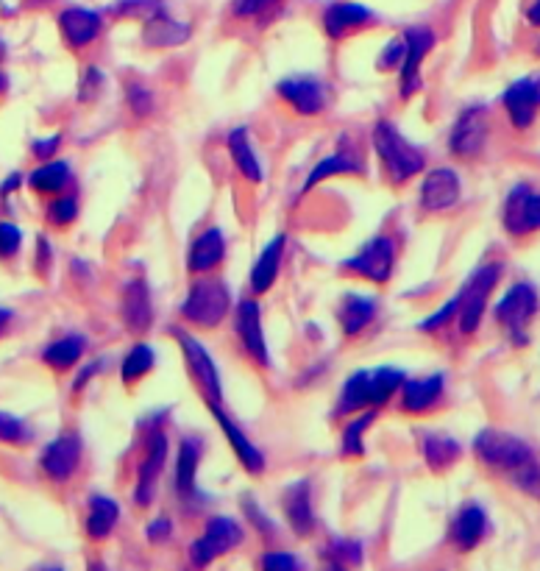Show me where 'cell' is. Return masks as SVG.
Instances as JSON below:
<instances>
[{"instance_id": "obj_1", "label": "cell", "mask_w": 540, "mask_h": 571, "mask_svg": "<svg viewBox=\"0 0 540 571\" xmlns=\"http://www.w3.org/2000/svg\"><path fill=\"white\" fill-rule=\"evenodd\" d=\"M476 457L518 491L540 499V463L521 438L502 429H485L474 441Z\"/></svg>"}, {"instance_id": "obj_2", "label": "cell", "mask_w": 540, "mask_h": 571, "mask_svg": "<svg viewBox=\"0 0 540 571\" xmlns=\"http://www.w3.org/2000/svg\"><path fill=\"white\" fill-rule=\"evenodd\" d=\"M373 148L382 159V168H385L390 184L410 182L412 176H418L426 165V156L390 120H379L373 126Z\"/></svg>"}, {"instance_id": "obj_3", "label": "cell", "mask_w": 540, "mask_h": 571, "mask_svg": "<svg viewBox=\"0 0 540 571\" xmlns=\"http://www.w3.org/2000/svg\"><path fill=\"white\" fill-rule=\"evenodd\" d=\"M232 310V290L223 279H198L181 304V318L204 329H215Z\"/></svg>"}, {"instance_id": "obj_4", "label": "cell", "mask_w": 540, "mask_h": 571, "mask_svg": "<svg viewBox=\"0 0 540 571\" xmlns=\"http://www.w3.org/2000/svg\"><path fill=\"white\" fill-rule=\"evenodd\" d=\"M538 307H540L538 290L532 285H527V282H518V285H513L507 293H504L502 301L496 304L493 315H496V321L510 332V338L524 346V343H527V326L529 321L535 318Z\"/></svg>"}, {"instance_id": "obj_5", "label": "cell", "mask_w": 540, "mask_h": 571, "mask_svg": "<svg viewBox=\"0 0 540 571\" xmlns=\"http://www.w3.org/2000/svg\"><path fill=\"white\" fill-rule=\"evenodd\" d=\"M499 276H502V268H499V265H482V268H476V271L471 273V279H468L463 290L457 293V301H460L457 315H460V332H463V335L476 332V326H479L482 315H485V304H488L490 293H493V287L499 282Z\"/></svg>"}, {"instance_id": "obj_6", "label": "cell", "mask_w": 540, "mask_h": 571, "mask_svg": "<svg viewBox=\"0 0 540 571\" xmlns=\"http://www.w3.org/2000/svg\"><path fill=\"white\" fill-rule=\"evenodd\" d=\"M173 338L179 343L181 354H184V360H187V368H190V374H193V379L198 382V388L204 393L206 402L220 404V399H223V385H220L218 365L209 357V351H206L193 335H187V332H181V329H173Z\"/></svg>"}, {"instance_id": "obj_7", "label": "cell", "mask_w": 540, "mask_h": 571, "mask_svg": "<svg viewBox=\"0 0 540 571\" xmlns=\"http://www.w3.org/2000/svg\"><path fill=\"white\" fill-rule=\"evenodd\" d=\"M240 544H243V527L229 516H215V519L206 521L204 535L193 544L190 558H193L195 566H209L212 560L232 552Z\"/></svg>"}, {"instance_id": "obj_8", "label": "cell", "mask_w": 540, "mask_h": 571, "mask_svg": "<svg viewBox=\"0 0 540 571\" xmlns=\"http://www.w3.org/2000/svg\"><path fill=\"white\" fill-rule=\"evenodd\" d=\"M393 265H396V243H393V237L376 234L371 243H365L351 260H346L343 268L351 273H357V276L371 279L376 285H382V282L390 279Z\"/></svg>"}, {"instance_id": "obj_9", "label": "cell", "mask_w": 540, "mask_h": 571, "mask_svg": "<svg viewBox=\"0 0 540 571\" xmlns=\"http://www.w3.org/2000/svg\"><path fill=\"white\" fill-rule=\"evenodd\" d=\"M504 229L513 237H527L540 232V193L529 184H515L502 212Z\"/></svg>"}, {"instance_id": "obj_10", "label": "cell", "mask_w": 540, "mask_h": 571, "mask_svg": "<svg viewBox=\"0 0 540 571\" xmlns=\"http://www.w3.org/2000/svg\"><path fill=\"white\" fill-rule=\"evenodd\" d=\"M279 95L296 109L298 115H318L329 104V90L321 76L298 73L279 81Z\"/></svg>"}, {"instance_id": "obj_11", "label": "cell", "mask_w": 540, "mask_h": 571, "mask_svg": "<svg viewBox=\"0 0 540 571\" xmlns=\"http://www.w3.org/2000/svg\"><path fill=\"white\" fill-rule=\"evenodd\" d=\"M404 59H401V98H410L421 87V65L424 56L435 45V34L424 26H412L404 31Z\"/></svg>"}, {"instance_id": "obj_12", "label": "cell", "mask_w": 540, "mask_h": 571, "mask_svg": "<svg viewBox=\"0 0 540 571\" xmlns=\"http://www.w3.org/2000/svg\"><path fill=\"white\" fill-rule=\"evenodd\" d=\"M165 460H168V435L165 432H151L148 446H145V460L140 463V477H137V491H134V502L148 507L154 502L156 482L165 471Z\"/></svg>"}, {"instance_id": "obj_13", "label": "cell", "mask_w": 540, "mask_h": 571, "mask_svg": "<svg viewBox=\"0 0 540 571\" xmlns=\"http://www.w3.org/2000/svg\"><path fill=\"white\" fill-rule=\"evenodd\" d=\"M237 338L243 343L245 354L259 363L262 368L270 365V354H268V343H265V332H262V312H259V304L254 299L240 301L237 307Z\"/></svg>"}, {"instance_id": "obj_14", "label": "cell", "mask_w": 540, "mask_h": 571, "mask_svg": "<svg viewBox=\"0 0 540 571\" xmlns=\"http://www.w3.org/2000/svg\"><path fill=\"white\" fill-rule=\"evenodd\" d=\"M78 460H81V438L76 432H65L45 446L39 466L45 471V477H51L53 482H67L78 468Z\"/></svg>"}, {"instance_id": "obj_15", "label": "cell", "mask_w": 540, "mask_h": 571, "mask_svg": "<svg viewBox=\"0 0 540 571\" xmlns=\"http://www.w3.org/2000/svg\"><path fill=\"white\" fill-rule=\"evenodd\" d=\"M488 140V120H485V109L482 106H471L463 115L457 117L454 129H451L449 145L457 156H476L485 148Z\"/></svg>"}, {"instance_id": "obj_16", "label": "cell", "mask_w": 540, "mask_h": 571, "mask_svg": "<svg viewBox=\"0 0 540 571\" xmlns=\"http://www.w3.org/2000/svg\"><path fill=\"white\" fill-rule=\"evenodd\" d=\"M460 193H463V184L457 170L435 168L421 184V207L426 212H446L460 201Z\"/></svg>"}, {"instance_id": "obj_17", "label": "cell", "mask_w": 540, "mask_h": 571, "mask_svg": "<svg viewBox=\"0 0 540 571\" xmlns=\"http://www.w3.org/2000/svg\"><path fill=\"white\" fill-rule=\"evenodd\" d=\"M490 521L488 513L476 502H468V505L460 507V513L451 521V541L460 552H471L474 546L482 544V538L488 535Z\"/></svg>"}, {"instance_id": "obj_18", "label": "cell", "mask_w": 540, "mask_h": 571, "mask_svg": "<svg viewBox=\"0 0 540 571\" xmlns=\"http://www.w3.org/2000/svg\"><path fill=\"white\" fill-rule=\"evenodd\" d=\"M120 315H123V324L129 326L131 332H145L151 329V321H154V307H151V290L142 279H131L126 290H123V307H120Z\"/></svg>"}, {"instance_id": "obj_19", "label": "cell", "mask_w": 540, "mask_h": 571, "mask_svg": "<svg viewBox=\"0 0 540 571\" xmlns=\"http://www.w3.org/2000/svg\"><path fill=\"white\" fill-rule=\"evenodd\" d=\"M209 407H212V413H215V421H218L220 429H223V435H226V438H229V443L234 446V455H237V460L243 463L245 471H248V474H254V477H257V474H262V471H265V455L259 452L254 443H251V438L245 435L243 429L237 427L232 418L220 410L218 404H209Z\"/></svg>"}, {"instance_id": "obj_20", "label": "cell", "mask_w": 540, "mask_h": 571, "mask_svg": "<svg viewBox=\"0 0 540 571\" xmlns=\"http://www.w3.org/2000/svg\"><path fill=\"white\" fill-rule=\"evenodd\" d=\"M59 28H62V37L70 48H84L101 34V14L73 6V9H65L59 14Z\"/></svg>"}, {"instance_id": "obj_21", "label": "cell", "mask_w": 540, "mask_h": 571, "mask_svg": "<svg viewBox=\"0 0 540 571\" xmlns=\"http://www.w3.org/2000/svg\"><path fill=\"white\" fill-rule=\"evenodd\" d=\"M443 385L446 379L443 374H432V377H421V379H404L401 385V407L404 413H426L432 410L435 404L440 402L443 396Z\"/></svg>"}, {"instance_id": "obj_22", "label": "cell", "mask_w": 540, "mask_h": 571, "mask_svg": "<svg viewBox=\"0 0 540 571\" xmlns=\"http://www.w3.org/2000/svg\"><path fill=\"white\" fill-rule=\"evenodd\" d=\"M284 516L298 535H309L315 530V513H312V485L307 480L293 482L282 496Z\"/></svg>"}, {"instance_id": "obj_23", "label": "cell", "mask_w": 540, "mask_h": 571, "mask_svg": "<svg viewBox=\"0 0 540 571\" xmlns=\"http://www.w3.org/2000/svg\"><path fill=\"white\" fill-rule=\"evenodd\" d=\"M373 20V12L362 3H332L323 14V28L332 39H343L360 26H368Z\"/></svg>"}, {"instance_id": "obj_24", "label": "cell", "mask_w": 540, "mask_h": 571, "mask_svg": "<svg viewBox=\"0 0 540 571\" xmlns=\"http://www.w3.org/2000/svg\"><path fill=\"white\" fill-rule=\"evenodd\" d=\"M538 98H535V87H532V78H521L510 84V90L504 92V109L513 120L515 129H529L535 112H538Z\"/></svg>"}, {"instance_id": "obj_25", "label": "cell", "mask_w": 540, "mask_h": 571, "mask_svg": "<svg viewBox=\"0 0 540 571\" xmlns=\"http://www.w3.org/2000/svg\"><path fill=\"white\" fill-rule=\"evenodd\" d=\"M226 254V240L220 229H206L195 237L193 248H190V271L206 273L218 268Z\"/></svg>"}, {"instance_id": "obj_26", "label": "cell", "mask_w": 540, "mask_h": 571, "mask_svg": "<svg viewBox=\"0 0 540 571\" xmlns=\"http://www.w3.org/2000/svg\"><path fill=\"white\" fill-rule=\"evenodd\" d=\"M198 460H201V443L195 438H184L179 446V457H176V491L184 502L198 496V485H195Z\"/></svg>"}, {"instance_id": "obj_27", "label": "cell", "mask_w": 540, "mask_h": 571, "mask_svg": "<svg viewBox=\"0 0 540 571\" xmlns=\"http://www.w3.org/2000/svg\"><path fill=\"white\" fill-rule=\"evenodd\" d=\"M337 315H340L343 332H346L348 338H354V335H360L362 329L376 318V299L362 296V293H348L346 299L340 301Z\"/></svg>"}, {"instance_id": "obj_28", "label": "cell", "mask_w": 540, "mask_h": 571, "mask_svg": "<svg viewBox=\"0 0 540 571\" xmlns=\"http://www.w3.org/2000/svg\"><path fill=\"white\" fill-rule=\"evenodd\" d=\"M190 39V26H184L179 20H170L168 14L154 12L145 23V45L154 48H173Z\"/></svg>"}, {"instance_id": "obj_29", "label": "cell", "mask_w": 540, "mask_h": 571, "mask_svg": "<svg viewBox=\"0 0 540 571\" xmlns=\"http://www.w3.org/2000/svg\"><path fill=\"white\" fill-rule=\"evenodd\" d=\"M282 254H284V234L279 237H273L265 251L259 254L257 265H254V271H251V287H254V293H265L273 282H276V276H279V265H282Z\"/></svg>"}, {"instance_id": "obj_30", "label": "cell", "mask_w": 540, "mask_h": 571, "mask_svg": "<svg viewBox=\"0 0 540 571\" xmlns=\"http://www.w3.org/2000/svg\"><path fill=\"white\" fill-rule=\"evenodd\" d=\"M117 519H120V507L115 499L109 496H92L90 510H87V535L92 541H103L115 530Z\"/></svg>"}, {"instance_id": "obj_31", "label": "cell", "mask_w": 540, "mask_h": 571, "mask_svg": "<svg viewBox=\"0 0 540 571\" xmlns=\"http://www.w3.org/2000/svg\"><path fill=\"white\" fill-rule=\"evenodd\" d=\"M421 452H424V460L429 463L432 471H446L449 466H454L460 460V443L449 438V435H435V432H426L421 435Z\"/></svg>"}, {"instance_id": "obj_32", "label": "cell", "mask_w": 540, "mask_h": 571, "mask_svg": "<svg viewBox=\"0 0 540 571\" xmlns=\"http://www.w3.org/2000/svg\"><path fill=\"white\" fill-rule=\"evenodd\" d=\"M229 154H232L234 165L237 170L243 173L248 182H262V165H259L257 159V151H254V145H251V137H248V131L240 126V129H234L229 134Z\"/></svg>"}, {"instance_id": "obj_33", "label": "cell", "mask_w": 540, "mask_h": 571, "mask_svg": "<svg viewBox=\"0 0 540 571\" xmlns=\"http://www.w3.org/2000/svg\"><path fill=\"white\" fill-rule=\"evenodd\" d=\"M84 349H87V340L81 335H67V338H59L42 351V363L62 374V371H70L81 360Z\"/></svg>"}, {"instance_id": "obj_34", "label": "cell", "mask_w": 540, "mask_h": 571, "mask_svg": "<svg viewBox=\"0 0 540 571\" xmlns=\"http://www.w3.org/2000/svg\"><path fill=\"white\" fill-rule=\"evenodd\" d=\"M371 404V371H357L346 379L340 402H337V416L360 413Z\"/></svg>"}, {"instance_id": "obj_35", "label": "cell", "mask_w": 540, "mask_h": 571, "mask_svg": "<svg viewBox=\"0 0 540 571\" xmlns=\"http://www.w3.org/2000/svg\"><path fill=\"white\" fill-rule=\"evenodd\" d=\"M28 184L39 195H59L70 184V165L67 162H45L28 176Z\"/></svg>"}, {"instance_id": "obj_36", "label": "cell", "mask_w": 540, "mask_h": 571, "mask_svg": "<svg viewBox=\"0 0 540 571\" xmlns=\"http://www.w3.org/2000/svg\"><path fill=\"white\" fill-rule=\"evenodd\" d=\"M407 374L401 368H376L371 371V404L379 407L393 399V393H399Z\"/></svg>"}, {"instance_id": "obj_37", "label": "cell", "mask_w": 540, "mask_h": 571, "mask_svg": "<svg viewBox=\"0 0 540 571\" xmlns=\"http://www.w3.org/2000/svg\"><path fill=\"white\" fill-rule=\"evenodd\" d=\"M360 170L362 165L354 159V156L348 154L329 156V159H323V162H318V165L312 168V173L307 176V182H304V193H309L315 184L323 182V179H329V176H337V173H360Z\"/></svg>"}, {"instance_id": "obj_38", "label": "cell", "mask_w": 540, "mask_h": 571, "mask_svg": "<svg viewBox=\"0 0 540 571\" xmlns=\"http://www.w3.org/2000/svg\"><path fill=\"white\" fill-rule=\"evenodd\" d=\"M156 363V354L151 346H145V343H137L134 349L126 354V360H123V382L126 385H134V382H140L142 377H148L151 374V368H154Z\"/></svg>"}, {"instance_id": "obj_39", "label": "cell", "mask_w": 540, "mask_h": 571, "mask_svg": "<svg viewBox=\"0 0 540 571\" xmlns=\"http://www.w3.org/2000/svg\"><path fill=\"white\" fill-rule=\"evenodd\" d=\"M373 418H376V410L371 413H362L357 421H351L343 432V455L346 457H362L365 455V446H362V435H365V429L371 427Z\"/></svg>"}, {"instance_id": "obj_40", "label": "cell", "mask_w": 540, "mask_h": 571, "mask_svg": "<svg viewBox=\"0 0 540 571\" xmlns=\"http://www.w3.org/2000/svg\"><path fill=\"white\" fill-rule=\"evenodd\" d=\"M78 215V201L73 195H62L56 198L51 207H48V221L56 223V226H67V223L76 221Z\"/></svg>"}, {"instance_id": "obj_41", "label": "cell", "mask_w": 540, "mask_h": 571, "mask_svg": "<svg viewBox=\"0 0 540 571\" xmlns=\"http://www.w3.org/2000/svg\"><path fill=\"white\" fill-rule=\"evenodd\" d=\"M129 104L131 109H134V115H151L154 112V95H151V90L145 87V84H140V81H131L129 84Z\"/></svg>"}, {"instance_id": "obj_42", "label": "cell", "mask_w": 540, "mask_h": 571, "mask_svg": "<svg viewBox=\"0 0 540 571\" xmlns=\"http://www.w3.org/2000/svg\"><path fill=\"white\" fill-rule=\"evenodd\" d=\"M28 429L20 418L0 413V443H26Z\"/></svg>"}, {"instance_id": "obj_43", "label": "cell", "mask_w": 540, "mask_h": 571, "mask_svg": "<svg viewBox=\"0 0 540 571\" xmlns=\"http://www.w3.org/2000/svg\"><path fill=\"white\" fill-rule=\"evenodd\" d=\"M23 246V232L14 223H0V260H9Z\"/></svg>"}, {"instance_id": "obj_44", "label": "cell", "mask_w": 540, "mask_h": 571, "mask_svg": "<svg viewBox=\"0 0 540 571\" xmlns=\"http://www.w3.org/2000/svg\"><path fill=\"white\" fill-rule=\"evenodd\" d=\"M457 307H460V301H457V296H454V299L446 301V304H443L435 315H429L426 321H421L418 329H421V332H435V329H440V326H446L451 318L457 315Z\"/></svg>"}, {"instance_id": "obj_45", "label": "cell", "mask_w": 540, "mask_h": 571, "mask_svg": "<svg viewBox=\"0 0 540 571\" xmlns=\"http://www.w3.org/2000/svg\"><path fill=\"white\" fill-rule=\"evenodd\" d=\"M279 0H232V12L243 20L259 17L262 12H268L270 6H276Z\"/></svg>"}, {"instance_id": "obj_46", "label": "cell", "mask_w": 540, "mask_h": 571, "mask_svg": "<svg viewBox=\"0 0 540 571\" xmlns=\"http://www.w3.org/2000/svg\"><path fill=\"white\" fill-rule=\"evenodd\" d=\"M329 552L337 558V566H346V563H360L362 560V546L354 541H335L329 546Z\"/></svg>"}, {"instance_id": "obj_47", "label": "cell", "mask_w": 540, "mask_h": 571, "mask_svg": "<svg viewBox=\"0 0 540 571\" xmlns=\"http://www.w3.org/2000/svg\"><path fill=\"white\" fill-rule=\"evenodd\" d=\"M262 566L273 571H290V569H304V560L296 558V555H287V552H270L262 558Z\"/></svg>"}, {"instance_id": "obj_48", "label": "cell", "mask_w": 540, "mask_h": 571, "mask_svg": "<svg viewBox=\"0 0 540 571\" xmlns=\"http://www.w3.org/2000/svg\"><path fill=\"white\" fill-rule=\"evenodd\" d=\"M404 59V39H393L387 45L382 56H379V70H390V67H399Z\"/></svg>"}, {"instance_id": "obj_49", "label": "cell", "mask_w": 540, "mask_h": 571, "mask_svg": "<svg viewBox=\"0 0 540 571\" xmlns=\"http://www.w3.org/2000/svg\"><path fill=\"white\" fill-rule=\"evenodd\" d=\"M245 513H248V516H251V521H254V524H257L259 530H262V533H276V524H273V521L268 519V516H265V513H262V510H259L257 507V502H254V499H245Z\"/></svg>"}, {"instance_id": "obj_50", "label": "cell", "mask_w": 540, "mask_h": 571, "mask_svg": "<svg viewBox=\"0 0 540 571\" xmlns=\"http://www.w3.org/2000/svg\"><path fill=\"white\" fill-rule=\"evenodd\" d=\"M168 538H170V519L151 521V527H148V541H151V544H162V541H168Z\"/></svg>"}, {"instance_id": "obj_51", "label": "cell", "mask_w": 540, "mask_h": 571, "mask_svg": "<svg viewBox=\"0 0 540 571\" xmlns=\"http://www.w3.org/2000/svg\"><path fill=\"white\" fill-rule=\"evenodd\" d=\"M59 145H62V137L53 134L48 140H37V143H34V154L42 156V159H48V156H53V151H56Z\"/></svg>"}, {"instance_id": "obj_52", "label": "cell", "mask_w": 540, "mask_h": 571, "mask_svg": "<svg viewBox=\"0 0 540 571\" xmlns=\"http://www.w3.org/2000/svg\"><path fill=\"white\" fill-rule=\"evenodd\" d=\"M20 182H23V176H20V173H14V176H9L6 182L0 184V195H9V193H12V190H17V187H20Z\"/></svg>"}, {"instance_id": "obj_53", "label": "cell", "mask_w": 540, "mask_h": 571, "mask_svg": "<svg viewBox=\"0 0 540 571\" xmlns=\"http://www.w3.org/2000/svg\"><path fill=\"white\" fill-rule=\"evenodd\" d=\"M98 368H101V363H92V365H87V368H84V371H81V377L76 379V388H81V385H84V382H87V379L95 377V374H98Z\"/></svg>"}, {"instance_id": "obj_54", "label": "cell", "mask_w": 540, "mask_h": 571, "mask_svg": "<svg viewBox=\"0 0 540 571\" xmlns=\"http://www.w3.org/2000/svg\"><path fill=\"white\" fill-rule=\"evenodd\" d=\"M529 23H532V26H540V0H535L532 9H529Z\"/></svg>"}, {"instance_id": "obj_55", "label": "cell", "mask_w": 540, "mask_h": 571, "mask_svg": "<svg viewBox=\"0 0 540 571\" xmlns=\"http://www.w3.org/2000/svg\"><path fill=\"white\" fill-rule=\"evenodd\" d=\"M12 321V312L9 310H0V338H3V332H6V326Z\"/></svg>"}, {"instance_id": "obj_56", "label": "cell", "mask_w": 540, "mask_h": 571, "mask_svg": "<svg viewBox=\"0 0 540 571\" xmlns=\"http://www.w3.org/2000/svg\"><path fill=\"white\" fill-rule=\"evenodd\" d=\"M532 87H535V98H538V104H540V76L532 78Z\"/></svg>"}, {"instance_id": "obj_57", "label": "cell", "mask_w": 540, "mask_h": 571, "mask_svg": "<svg viewBox=\"0 0 540 571\" xmlns=\"http://www.w3.org/2000/svg\"><path fill=\"white\" fill-rule=\"evenodd\" d=\"M45 3H51V0H28V6H45Z\"/></svg>"}, {"instance_id": "obj_58", "label": "cell", "mask_w": 540, "mask_h": 571, "mask_svg": "<svg viewBox=\"0 0 540 571\" xmlns=\"http://www.w3.org/2000/svg\"><path fill=\"white\" fill-rule=\"evenodd\" d=\"M6 90V76H3V73H0V92Z\"/></svg>"}, {"instance_id": "obj_59", "label": "cell", "mask_w": 540, "mask_h": 571, "mask_svg": "<svg viewBox=\"0 0 540 571\" xmlns=\"http://www.w3.org/2000/svg\"><path fill=\"white\" fill-rule=\"evenodd\" d=\"M3 53H6V45H3V39H0V59H3Z\"/></svg>"}]
</instances>
